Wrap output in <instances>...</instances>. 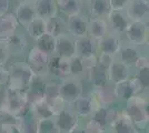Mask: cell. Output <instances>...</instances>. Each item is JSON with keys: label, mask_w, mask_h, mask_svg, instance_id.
I'll use <instances>...</instances> for the list:
<instances>
[{"label": "cell", "mask_w": 149, "mask_h": 133, "mask_svg": "<svg viewBox=\"0 0 149 133\" xmlns=\"http://www.w3.org/2000/svg\"><path fill=\"white\" fill-rule=\"evenodd\" d=\"M15 123H18V119L13 113H10L5 109L0 110V125L15 124Z\"/></svg>", "instance_id": "cell-41"}, {"label": "cell", "mask_w": 149, "mask_h": 133, "mask_svg": "<svg viewBox=\"0 0 149 133\" xmlns=\"http://www.w3.org/2000/svg\"><path fill=\"white\" fill-rule=\"evenodd\" d=\"M59 87H60V96L67 104H71L76 99H78L84 94L82 79L76 76L62 78L59 81Z\"/></svg>", "instance_id": "cell-5"}, {"label": "cell", "mask_w": 149, "mask_h": 133, "mask_svg": "<svg viewBox=\"0 0 149 133\" xmlns=\"http://www.w3.org/2000/svg\"><path fill=\"white\" fill-rule=\"evenodd\" d=\"M2 133H21V132H20L18 123H15V124L2 125Z\"/></svg>", "instance_id": "cell-46"}, {"label": "cell", "mask_w": 149, "mask_h": 133, "mask_svg": "<svg viewBox=\"0 0 149 133\" xmlns=\"http://www.w3.org/2000/svg\"><path fill=\"white\" fill-rule=\"evenodd\" d=\"M19 2H31L32 0H18Z\"/></svg>", "instance_id": "cell-51"}, {"label": "cell", "mask_w": 149, "mask_h": 133, "mask_svg": "<svg viewBox=\"0 0 149 133\" xmlns=\"http://www.w3.org/2000/svg\"><path fill=\"white\" fill-rule=\"evenodd\" d=\"M36 16L42 19H48L58 14L56 0H32Z\"/></svg>", "instance_id": "cell-25"}, {"label": "cell", "mask_w": 149, "mask_h": 133, "mask_svg": "<svg viewBox=\"0 0 149 133\" xmlns=\"http://www.w3.org/2000/svg\"><path fill=\"white\" fill-rule=\"evenodd\" d=\"M50 56L41 51L38 47L33 45L31 48L28 56H27V63L29 64L31 70L33 71L35 76L42 78V79H49V64Z\"/></svg>", "instance_id": "cell-4"}, {"label": "cell", "mask_w": 149, "mask_h": 133, "mask_svg": "<svg viewBox=\"0 0 149 133\" xmlns=\"http://www.w3.org/2000/svg\"><path fill=\"white\" fill-rule=\"evenodd\" d=\"M101 133H111V132H110V131H109L108 129H106V130H104V131H102Z\"/></svg>", "instance_id": "cell-52"}, {"label": "cell", "mask_w": 149, "mask_h": 133, "mask_svg": "<svg viewBox=\"0 0 149 133\" xmlns=\"http://www.w3.org/2000/svg\"><path fill=\"white\" fill-rule=\"evenodd\" d=\"M57 76H60L61 79L70 76V59L59 58L58 69H57Z\"/></svg>", "instance_id": "cell-39"}, {"label": "cell", "mask_w": 149, "mask_h": 133, "mask_svg": "<svg viewBox=\"0 0 149 133\" xmlns=\"http://www.w3.org/2000/svg\"><path fill=\"white\" fill-rule=\"evenodd\" d=\"M36 47H38L41 51H44L45 53H47L48 56L55 54L56 50V38H54L52 36L48 34L47 32L42 34L40 38H38L36 41Z\"/></svg>", "instance_id": "cell-35"}, {"label": "cell", "mask_w": 149, "mask_h": 133, "mask_svg": "<svg viewBox=\"0 0 149 133\" xmlns=\"http://www.w3.org/2000/svg\"><path fill=\"white\" fill-rule=\"evenodd\" d=\"M76 47V56L80 58H91L98 54L97 50V41L90 38L89 36L78 38L74 40Z\"/></svg>", "instance_id": "cell-20"}, {"label": "cell", "mask_w": 149, "mask_h": 133, "mask_svg": "<svg viewBox=\"0 0 149 133\" xmlns=\"http://www.w3.org/2000/svg\"><path fill=\"white\" fill-rule=\"evenodd\" d=\"M124 12L130 21L148 22L149 0H128Z\"/></svg>", "instance_id": "cell-9"}, {"label": "cell", "mask_w": 149, "mask_h": 133, "mask_svg": "<svg viewBox=\"0 0 149 133\" xmlns=\"http://www.w3.org/2000/svg\"><path fill=\"white\" fill-rule=\"evenodd\" d=\"M3 109L13 113L17 119H22L30 114V104L27 102L22 91L5 87Z\"/></svg>", "instance_id": "cell-2"}, {"label": "cell", "mask_w": 149, "mask_h": 133, "mask_svg": "<svg viewBox=\"0 0 149 133\" xmlns=\"http://www.w3.org/2000/svg\"><path fill=\"white\" fill-rule=\"evenodd\" d=\"M18 125L21 133H37V120L31 113L22 119H19Z\"/></svg>", "instance_id": "cell-38"}, {"label": "cell", "mask_w": 149, "mask_h": 133, "mask_svg": "<svg viewBox=\"0 0 149 133\" xmlns=\"http://www.w3.org/2000/svg\"><path fill=\"white\" fill-rule=\"evenodd\" d=\"M140 48L141 47L131 44L123 39V42H121V45H120L118 54L116 56V59H118L119 61H121L125 64L129 65L130 68H134L137 60L143 54Z\"/></svg>", "instance_id": "cell-13"}, {"label": "cell", "mask_w": 149, "mask_h": 133, "mask_svg": "<svg viewBox=\"0 0 149 133\" xmlns=\"http://www.w3.org/2000/svg\"><path fill=\"white\" fill-rule=\"evenodd\" d=\"M125 41L138 47L148 44V22L130 21L123 34Z\"/></svg>", "instance_id": "cell-6"}, {"label": "cell", "mask_w": 149, "mask_h": 133, "mask_svg": "<svg viewBox=\"0 0 149 133\" xmlns=\"http://www.w3.org/2000/svg\"><path fill=\"white\" fill-rule=\"evenodd\" d=\"M10 57V52L7 49V47L0 41V68L5 67L8 61V59Z\"/></svg>", "instance_id": "cell-43"}, {"label": "cell", "mask_w": 149, "mask_h": 133, "mask_svg": "<svg viewBox=\"0 0 149 133\" xmlns=\"http://www.w3.org/2000/svg\"><path fill=\"white\" fill-rule=\"evenodd\" d=\"M109 33V28L106 18H90L88 19L87 36L98 41Z\"/></svg>", "instance_id": "cell-23"}, {"label": "cell", "mask_w": 149, "mask_h": 133, "mask_svg": "<svg viewBox=\"0 0 149 133\" xmlns=\"http://www.w3.org/2000/svg\"><path fill=\"white\" fill-rule=\"evenodd\" d=\"M85 130L87 133H101L105 129H102L98 123L88 119V121L86 122V125H85Z\"/></svg>", "instance_id": "cell-42"}, {"label": "cell", "mask_w": 149, "mask_h": 133, "mask_svg": "<svg viewBox=\"0 0 149 133\" xmlns=\"http://www.w3.org/2000/svg\"><path fill=\"white\" fill-rule=\"evenodd\" d=\"M8 71H9V83L7 87L22 92L28 88L32 79L36 76L29 64L21 61L11 63L8 68Z\"/></svg>", "instance_id": "cell-3"}, {"label": "cell", "mask_w": 149, "mask_h": 133, "mask_svg": "<svg viewBox=\"0 0 149 133\" xmlns=\"http://www.w3.org/2000/svg\"><path fill=\"white\" fill-rule=\"evenodd\" d=\"M85 78L89 82L93 83L95 88H100V87H104L106 84L110 83L109 79H108V72L101 70L97 65L93 67L90 70H88Z\"/></svg>", "instance_id": "cell-31"}, {"label": "cell", "mask_w": 149, "mask_h": 133, "mask_svg": "<svg viewBox=\"0 0 149 133\" xmlns=\"http://www.w3.org/2000/svg\"><path fill=\"white\" fill-rule=\"evenodd\" d=\"M109 32H112L115 34H118L123 37L124 32L126 31L127 27L129 25L130 20L127 18L126 13L124 11H118V10H111L106 17Z\"/></svg>", "instance_id": "cell-15"}, {"label": "cell", "mask_w": 149, "mask_h": 133, "mask_svg": "<svg viewBox=\"0 0 149 133\" xmlns=\"http://www.w3.org/2000/svg\"><path fill=\"white\" fill-rule=\"evenodd\" d=\"M0 133H2V125H0Z\"/></svg>", "instance_id": "cell-53"}, {"label": "cell", "mask_w": 149, "mask_h": 133, "mask_svg": "<svg viewBox=\"0 0 149 133\" xmlns=\"http://www.w3.org/2000/svg\"><path fill=\"white\" fill-rule=\"evenodd\" d=\"M10 9V0H0V14L6 13Z\"/></svg>", "instance_id": "cell-47"}, {"label": "cell", "mask_w": 149, "mask_h": 133, "mask_svg": "<svg viewBox=\"0 0 149 133\" xmlns=\"http://www.w3.org/2000/svg\"><path fill=\"white\" fill-rule=\"evenodd\" d=\"M117 113V110L112 109L111 107H105V105H97L91 115L89 116V120L98 123L102 129H108L112 120L115 119Z\"/></svg>", "instance_id": "cell-22"}, {"label": "cell", "mask_w": 149, "mask_h": 133, "mask_svg": "<svg viewBox=\"0 0 149 133\" xmlns=\"http://www.w3.org/2000/svg\"><path fill=\"white\" fill-rule=\"evenodd\" d=\"M3 109V91L0 89V110Z\"/></svg>", "instance_id": "cell-48"}, {"label": "cell", "mask_w": 149, "mask_h": 133, "mask_svg": "<svg viewBox=\"0 0 149 133\" xmlns=\"http://www.w3.org/2000/svg\"><path fill=\"white\" fill-rule=\"evenodd\" d=\"M66 27H67V33H69L74 39L86 37L87 36L88 18L82 13L67 17Z\"/></svg>", "instance_id": "cell-10"}, {"label": "cell", "mask_w": 149, "mask_h": 133, "mask_svg": "<svg viewBox=\"0 0 149 133\" xmlns=\"http://www.w3.org/2000/svg\"><path fill=\"white\" fill-rule=\"evenodd\" d=\"M91 95L98 105L111 107L113 103L118 101L117 96L115 94L112 83H108V84H106L104 87H100V88H95Z\"/></svg>", "instance_id": "cell-19"}, {"label": "cell", "mask_w": 149, "mask_h": 133, "mask_svg": "<svg viewBox=\"0 0 149 133\" xmlns=\"http://www.w3.org/2000/svg\"><path fill=\"white\" fill-rule=\"evenodd\" d=\"M37 133H60L54 118L37 120Z\"/></svg>", "instance_id": "cell-37"}, {"label": "cell", "mask_w": 149, "mask_h": 133, "mask_svg": "<svg viewBox=\"0 0 149 133\" xmlns=\"http://www.w3.org/2000/svg\"><path fill=\"white\" fill-rule=\"evenodd\" d=\"M131 68L129 65L125 64L124 62L119 61L118 59H113L111 64L108 69V79L109 82L112 84H116L118 82L128 80L131 78Z\"/></svg>", "instance_id": "cell-17"}, {"label": "cell", "mask_w": 149, "mask_h": 133, "mask_svg": "<svg viewBox=\"0 0 149 133\" xmlns=\"http://www.w3.org/2000/svg\"><path fill=\"white\" fill-rule=\"evenodd\" d=\"M87 70L85 68L84 61L80 57L74 56V58L70 59V76H76L82 79L86 76Z\"/></svg>", "instance_id": "cell-36"}, {"label": "cell", "mask_w": 149, "mask_h": 133, "mask_svg": "<svg viewBox=\"0 0 149 133\" xmlns=\"http://www.w3.org/2000/svg\"><path fill=\"white\" fill-rule=\"evenodd\" d=\"M74 112L77 114L79 119H89L95 109L97 108V103L93 98V95H81L78 99H76L71 104H69Z\"/></svg>", "instance_id": "cell-11"}, {"label": "cell", "mask_w": 149, "mask_h": 133, "mask_svg": "<svg viewBox=\"0 0 149 133\" xmlns=\"http://www.w3.org/2000/svg\"><path fill=\"white\" fill-rule=\"evenodd\" d=\"M54 120L59 127L60 133H71L76 127H79V118L69 104L54 116Z\"/></svg>", "instance_id": "cell-8"}, {"label": "cell", "mask_w": 149, "mask_h": 133, "mask_svg": "<svg viewBox=\"0 0 149 133\" xmlns=\"http://www.w3.org/2000/svg\"><path fill=\"white\" fill-rule=\"evenodd\" d=\"M56 3L58 12L66 17L81 13L82 10V5L79 0H56Z\"/></svg>", "instance_id": "cell-30"}, {"label": "cell", "mask_w": 149, "mask_h": 133, "mask_svg": "<svg viewBox=\"0 0 149 133\" xmlns=\"http://www.w3.org/2000/svg\"><path fill=\"white\" fill-rule=\"evenodd\" d=\"M121 42H123V37L109 32L107 36L97 41L98 53H105V54H109L111 57L116 58L120 49Z\"/></svg>", "instance_id": "cell-12"}, {"label": "cell", "mask_w": 149, "mask_h": 133, "mask_svg": "<svg viewBox=\"0 0 149 133\" xmlns=\"http://www.w3.org/2000/svg\"><path fill=\"white\" fill-rule=\"evenodd\" d=\"M18 22L15 14L10 11L0 14V37H5L13 32L17 31Z\"/></svg>", "instance_id": "cell-32"}, {"label": "cell", "mask_w": 149, "mask_h": 133, "mask_svg": "<svg viewBox=\"0 0 149 133\" xmlns=\"http://www.w3.org/2000/svg\"><path fill=\"white\" fill-rule=\"evenodd\" d=\"M13 14L17 19L18 25H22L24 28H26L29 25V22L33 18L37 17L32 1L31 2H19L16 7V9H15Z\"/></svg>", "instance_id": "cell-24"}, {"label": "cell", "mask_w": 149, "mask_h": 133, "mask_svg": "<svg viewBox=\"0 0 149 133\" xmlns=\"http://www.w3.org/2000/svg\"><path fill=\"white\" fill-rule=\"evenodd\" d=\"M46 32L52 36L54 38H58L62 34L67 33L66 20L59 16V13L46 19Z\"/></svg>", "instance_id": "cell-28"}, {"label": "cell", "mask_w": 149, "mask_h": 133, "mask_svg": "<svg viewBox=\"0 0 149 133\" xmlns=\"http://www.w3.org/2000/svg\"><path fill=\"white\" fill-rule=\"evenodd\" d=\"M127 2L128 0H109L111 10H118V11H124Z\"/></svg>", "instance_id": "cell-44"}, {"label": "cell", "mask_w": 149, "mask_h": 133, "mask_svg": "<svg viewBox=\"0 0 149 133\" xmlns=\"http://www.w3.org/2000/svg\"><path fill=\"white\" fill-rule=\"evenodd\" d=\"M74 37L69 33H65L56 38V50L55 54L62 59H71L76 56V47H74Z\"/></svg>", "instance_id": "cell-16"}, {"label": "cell", "mask_w": 149, "mask_h": 133, "mask_svg": "<svg viewBox=\"0 0 149 133\" xmlns=\"http://www.w3.org/2000/svg\"><path fill=\"white\" fill-rule=\"evenodd\" d=\"M87 6L93 18H106L111 11L109 0H89Z\"/></svg>", "instance_id": "cell-29"}, {"label": "cell", "mask_w": 149, "mask_h": 133, "mask_svg": "<svg viewBox=\"0 0 149 133\" xmlns=\"http://www.w3.org/2000/svg\"><path fill=\"white\" fill-rule=\"evenodd\" d=\"M30 113L36 120H41V119L54 118L56 115V111L46 99H42L40 101L31 104Z\"/></svg>", "instance_id": "cell-27"}, {"label": "cell", "mask_w": 149, "mask_h": 133, "mask_svg": "<svg viewBox=\"0 0 149 133\" xmlns=\"http://www.w3.org/2000/svg\"><path fill=\"white\" fill-rule=\"evenodd\" d=\"M71 133H87L86 132V130H85V127H76L74 131Z\"/></svg>", "instance_id": "cell-49"}, {"label": "cell", "mask_w": 149, "mask_h": 133, "mask_svg": "<svg viewBox=\"0 0 149 133\" xmlns=\"http://www.w3.org/2000/svg\"><path fill=\"white\" fill-rule=\"evenodd\" d=\"M128 118L131 120L136 129H141L148 124L149 103L148 98L141 95H135L126 101L124 110Z\"/></svg>", "instance_id": "cell-1"}, {"label": "cell", "mask_w": 149, "mask_h": 133, "mask_svg": "<svg viewBox=\"0 0 149 133\" xmlns=\"http://www.w3.org/2000/svg\"><path fill=\"white\" fill-rule=\"evenodd\" d=\"M0 41L7 47L10 54H19L22 53L28 48V40L24 33L15 31L10 34H7L5 37H0Z\"/></svg>", "instance_id": "cell-14"}, {"label": "cell", "mask_w": 149, "mask_h": 133, "mask_svg": "<svg viewBox=\"0 0 149 133\" xmlns=\"http://www.w3.org/2000/svg\"><path fill=\"white\" fill-rule=\"evenodd\" d=\"M9 83V71L5 67L0 68V87H7Z\"/></svg>", "instance_id": "cell-45"}, {"label": "cell", "mask_w": 149, "mask_h": 133, "mask_svg": "<svg viewBox=\"0 0 149 133\" xmlns=\"http://www.w3.org/2000/svg\"><path fill=\"white\" fill-rule=\"evenodd\" d=\"M0 89H1V87H0Z\"/></svg>", "instance_id": "cell-55"}, {"label": "cell", "mask_w": 149, "mask_h": 133, "mask_svg": "<svg viewBox=\"0 0 149 133\" xmlns=\"http://www.w3.org/2000/svg\"><path fill=\"white\" fill-rule=\"evenodd\" d=\"M135 133H143V132H138V131H136V132H135Z\"/></svg>", "instance_id": "cell-54"}, {"label": "cell", "mask_w": 149, "mask_h": 133, "mask_svg": "<svg viewBox=\"0 0 149 133\" xmlns=\"http://www.w3.org/2000/svg\"><path fill=\"white\" fill-rule=\"evenodd\" d=\"M45 99L49 103H55L62 100L60 96V87L59 81L54 79H46L45 82Z\"/></svg>", "instance_id": "cell-33"}, {"label": "cell", "mask_w": 149, "mask_h": 133, "mask_svg": "<svg viewBox=\"0 0 149 133\" xmlns=\"http://www.w3.org/2000/svg\"><path fill=\"white\" fill-rule=\"evenodd\" d=\"M45 82L46 79L35 76L30 84L28 85V88L24 91L26 100L30 105L45 99Z\"/></svg>", "instance_id": "cell-18"}, {"label": "cell", "mask_w": 149, "mask_h": 133, "mask_svg": "<svg viewBox=\"0 0 149 133\" xmlns=\"http://www.w3.org/2000/svg\"><path fill=\"white\" fill-rule=\"evenodd\" d=\"M26 31L32 40L36 41L38 38L46 33V20L40 17L33 18L26 27Z\"/></svg>", "instance_id": "cell-34"}, {"label": "cell", "mask_w": 149, "mask_h": 133, "mask_svg": "<svg viewBox=\"0 0 149 133\" xmlns=\"http://www.w3.org/2000/svg\"><path fill=\"white\" fill-rule=\"evenodd\" d=\"M115 59V57H111L109 54H105V53H98L97 54V62H96V65L104 71H107L108 72V69L111 64L112 60Z\"/></svg>", "instance_id": "cell-40"}, {"label": "cell", "mask_w": 149, "mask_h": 133, "mask_svg": "<svg viewBox=\"0 0 149 133\" xmlns=\"http://www.w3.org/2000/svg\"><path fill=\"white\" fill-rule=\"evenodd\" d=\"M79 1L81 2V5H84V3H85V5H87L88 1H89V0H79Z\"/></svg>", "instance_id": "cell-50"}, {"label": "cell", "mask_w": 149, "mask_h": 133, "mask_svg": "<svg viewBox=\"0 0 149 133\" xmlns=\"http://www.w3.org/2000/svg\"><path fill=\"white\" fill-rule=\"evenodd\" d=\"M108 130L111 133H135L137 131V129L124 110L117 111L116 116L110 123Z\"/></svg>", "instance_id": "cell-21"}, {"label": "cell", "mask_w": 149, "mask_h": 133, "mask_svg": "<svg viewBox=\"0 0 149 133\" xmlns=\"http://www.w3.org/2000/svg\"><path fill=\"white\" fill-rule=\"evenodd\" d=\"M135 78L139 80L145 90H148L149 85V61L148 54H141L134 65Z\"/></svg>", "instance_id": "cell-26"}, {"label": "cell", "mask_w": 149, "mask_h": 133, "mask_svg": "<svg viewBox=\"0 0 149 133\" xmlns=\"http://www.w3.org/2000/svg\"><path fill=\"white\" fill-rule=\"evenodd\" d=\"M113 90L117 96V100L118 101L121 100L125 102L135 95H141L143 91H146L141 85V83L139 82V80L135 76H131L128 80L113 84Z\"/></svg>", "instance_id": "cell-7"}]
</instances>
